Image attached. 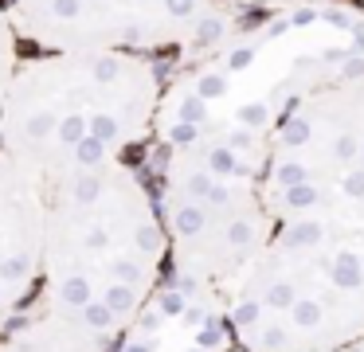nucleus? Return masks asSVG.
<instances>
[{"mask_svg": "<svg viewBox=\"0 0 364 352\" xmlns=\"http://www.w3.org/2000/svg\"><path fill=\"white\" fill-rule=\"evenodd\" d=\"M176 227H181V235H196L200 227H204V215H200L196 208H184L181 215H176Z\"/></svg>", "mask_w": 364, "mask_h": 352, "instance_id": "f03ea898", "label": "nucleus"}, {"mask_svg": "<svg viewBox=\"0 0 364 352\" xmlns=\"http://www.w3.org/2000/svg\"><path fill=\"white\" fill-rule=\"evenodd\" d=\"M220 0H12V28L51 51H145L215 36Z\"/></svg>", "mask_w": 364, "mask_h": 352, "instance_id": "f257e3e1", "label": "nucleus"}, {"mask_svg": "<svg viewBox=\"0 0 364 352\" xmlns=\"http://www.w3.org/2000/svg\"><path fill=\"white\" fill-rule=\"evenodd\" d=\"M231 4H270V0H231Z\"/></svg>", "mask_w": 364, "mask_h": 352, "instance_id": "7ed1b4c3", "label": "nucleus"}]
</instances>
